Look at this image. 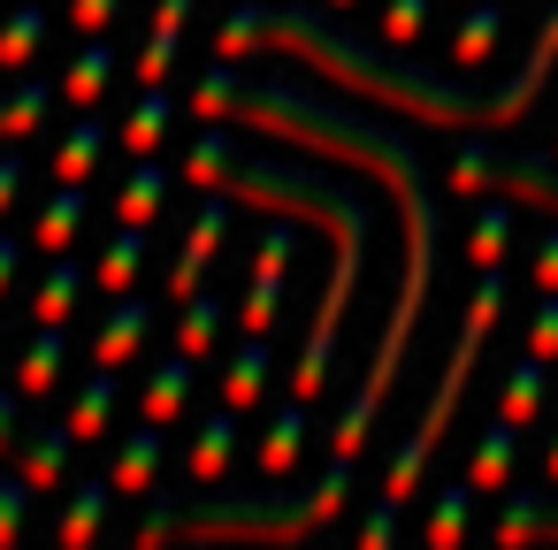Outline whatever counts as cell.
I'll list each match as a JSON object with an SVG mask.
<instances>
[{
    "instance_id": "obj_23",
    "label": "cell",
    "mask_w": 558,
    "mask_h": 550,
    "mask_svg": "<svg viewBox=\"0 0 558 550\" xmlns=\"http://www.w3.org/2000/svg\"><path fill=\"white\" fill-rule=\"evenodd\" d=\"M108 138H116V131H108L100 115H77V123H70V138L54 146V184H85V176H93V161L108 154Z\"/></svg>"
},
{
    "instance_id": "obj_37",
    "label": "cell",
    "mask_w": 558,
    "mask_h": 550,
    "mask_svg": "<svg viewBox=\"0 0 558 550\" xmlns=\"http://www.w3.org/2000/svg\"><path fill=\"white\" fill-rule=\"evenodd\" d=\"M177 527H184V504H177V497H154V504H146V520H138V535H131V542H138V550H154V542H169V535H177Z\"/></svg>"
},
{
    "instance_id": "obj_43",
    "label": "cell",
    "mask_w": 558,
    "mask_h": 550,
    "mask_svg": "<svg viewBox=\"0 0 558 550\" xmlns=\"http://www.w3.org/2000/svg\"><path fill=\"white\" fill-rule=\"evenodd\" d=\"M192 9H199V0H154V32H169V39H184V24H192Z\"/></svg>"
},
{
    "instance_id": "obj_22",
    "label": "cell",
    "mask_w": 558,
    "mask_h": 550,
    "mask_svg": "<svg viewBox=\"0 0 558 550\" xmlns=\"http://www.w3.org/2000/svg\"><path fill=\"white\" fill-rule=\"evenodd\" d=\"M474 497H482V489H474V474L444 481V489H436V512L421 520V542H428V550H451V542L466 535V520H474Z\"/></svg>"
},
{
    "instance_id": "obj_48",
    "label": "cell",
    "mask_w": 558,
    "mask_h": 550,
    "mask_svg": "<svg viewBox=\"0 0 558 550\" xmlns=\"http://www.w3.org/2000/svg\"><path fill=\"white\" fill-rule=\"evenodd\" d=\"M543 481L558 489V428H550V443H543Z\"/></svg>"
},
{
    "instance_id": "obj_30",
    "label": "cell",
    "mask_w": 558,
    "mask_h": 550,
    "mask_svg": "<svg viewBox=\"0 0 558 550\" xmlns=\"http://www.w3.org/2000/svg\"><path fill=\"white\" fill-rule=\"evenodd\" d=\"M108 85H116V47H108V39H85V54H77L70 77H62V100H70V108H93Z\"/></svg>"
},
{
    "instance_id": "obj_18",
    "label": "cell",
    "mask_w": 558,
    "mask_h": 550,
    "mask_svg": "<svg viewBox=\"0 0 558 550\" xmlns=\"http://www.w3.org/2000/svg\"><path fill=\"white\" fill-rule=\"evenodd\" d=\"M306 398H291V405H276V420H268V436H260V474L268 481H283L291 466H299V451H306Z\"/></svg>"
},
{
    "instance_id": "obj_9",
    "label": "cell",
    "mask_w": 558,
    "mask_h": 550,
    "mask_svg": "<svg viewBox=\"0 0 558 550\" xmlns=\"http://www.w3.org/2000/svg\"><path fill=\"white\" fill-rule=\"evenodd\" d=\"M238 405H215L207 420H199V436H192V459H184V474L199 481V489H215L222 474H230V459H238Z\"/></svg>"
},
{
    "instance_id": "obj_4",
    "label": "cell",
    "mask_w": 558,
    "mask_h": 550,
    "mask_svg": "<svg viewBox=\"0 0 558 550\" xmlns=\"http://www.w3.org/2000/svg\"><path fill=\"white\" fill-rule=\"evenodd\" d=\"M344 489H352V466L329 459V474L291 497V489H207L199 504H184V527L177 535H207V542H291V535H314L344 512Z\"/></svg>"
},
{
    "instance_id": "obj_45",
    "label": "cell",
    "mask_w": 558,
    "mask_h": 550,
    "mask_svg": "<svg viewBox=\"0 0 558 550\" xmlns=\"http://www.w3.org/2000/svg\"><path fill=\"white\" fill-rule=\"evenodd\" d=\"M24 199V161H0V215Z\"/></svg>"
},
{
    "instance_id": "obj_27",
    "label": "cell",
    "mask_w": 558,
    "mask_h": 550,
    "mask_svg": "<svg viewBox=\"0 0 558 550\" xmlns=\"http://www.w3.org/2000/svg\"><path fill=\"white\" fill-rule=\"evenodd\" d=\"M47 32H54V16L39 9V0H16L9 24H0V70H24V62L47 47Z\"/></svg>"
},
{
    "instance_id": "obj_33",
    "label": "cell",
    "mask_w": 558,
    "mask_h": 550,
    "mask_svg": "<svg viewBox=\"0 0 558 550\" xmlns=\"http://www.w3.org/2000/svg\"><path fill=\"white\" fill-rule=\"evenodd\" d=\"M276 314H283V283H276V276H253V291L238 298L245 337H268V329H276Z\"/></svg>"
},
{
    "instance_id": "obj_39",
    "label": "cell",
    "mask_w": 558,
    "mask_h": 550,
    "mask_svg": "<svg viewBox=\"0 0 558 550\" xmlns=\"http://www.w3.org/2000/svg\"><path fill=\"white\" fill-rule=\"evenodd\" d=\"M527 352L558 367V291H543V306H535V321H527Z\"/></svg>"
},
{
    "instance_id": "obj_13",
    "label": "cell",
    "mask_w": 558,
    "mask_h": 550,
    "mask_svg": "<svg viewBox=\"0 0 558 550\" xmlns=\"http://www.w3.org/2000/svg\"><path fill=\"white\" fill-rule=\"evenodd\" d=\"M62 367H70L62 321H39V337H32V344H24V359H16V390H24V398H54Z\"/></svg>"
},
{
    "instance_id": "obj_11",
    "label": "cell",
    "mask_w": 558,
    "mask_h": 550,
    "mask_svg": "<svg viewBox=\"0 0 558 550\" xmlns=\"http://www.w3.org/2000/svg\"><path fill=\"white\" fill-rule=\"evenodd\" d=\"M161 451H169V436H161V420H146V428H131L123 443H116V497H154V466H161Z\"/></svg>"
},
{
    "instance_id": "obj_25",
    "label": "cell",
    "mask_w": 558,
    "mask_h": 550,
    "mask_svg": "<svg viewBox=\"0 0 558 550\" xmlns=\"http://www.w3.org/2000/svg\"><path fill=\"white\" fill-rule=\"evenodd\" d=\"M222 314H230V306H222L207 283H199L192 298H177V352L207 359V352H215V337H222Z\"/></svg>"
},
{
    "instance_id": "obj_50",
    "label": "cell",
    "mask_w": 558,
    "mask_h": 550,
    "mask_svg": "<svg viewBox=\"0 0 558 550\" xmlns=\"http://www.w3.org/2000/svg\"><path fill=\"white\" fill-rule=\"evenodd\" d=\"M0 344H9V321H0Z\"/></svg>"
},
{
    "instance_id": "obj_3",
    "label": "cell",
    "mask_w": 558,
    "mask_h": 550,
    "mask_svg": "<svg viewBox=\"0 0 558 550\" xmlns=\"http://www.w3.org/2000/svg\"><path fill=\"white\" fill-rule=\"evenodd\" d=\"M184 184H215V192H230V199H245V207H276V215L322 222V230L337 237V268H329V291H322V314H314L306 352H299V367H291V398H306V405H314V398L329 390L337 321H344L352 283H360V268H367V207H360V192H352V184H329V176H314V169L238 161L222 123H207V131H199V146L184 154Z\"/></svg>"
},
{
    "instance_id": "obj_5",
    "label": "cell",
    "mask_w": 558,
    "mask_h": 550,
    "mask_svg": "<svg viewBox=\"0 0 558 550\" xmlns=\"http://www.w3.org/2000/svg\"><path fill=\"white\" fill-rule=\"evenodd\" d=\"M497 321H505V276H497V268H482V291L466 298L459 344H451V359H444V375H436V390H428L421 420H413V428H405V443L390 451L383 497H398V504H413V497H421V466L436 459V443H444V428H451V413H459V398H466V375H474V359H482V337H489Z\"/></svg>"
},
{
    "instance_id": "obj_35",
    "label": "cell",
    "mask_w": 558,
    "mask_h": 550,
    "mask_svg": "<svg viewBox=\"0 0 558 550\" xmlns=\"http://www.w3.org/2000/svg\"><path fill=\"white\" fill-rule=\"evenodd\" d=\"M428 32V0H383V39L390 47H413Z\"/></svg>"
},
{
    "instance_id": "obj_26",
    "label": "cell",
    "mask_w": 558,
    "mask_h": 550,
    "mask_svg": "<svg viewBox=\"0 0 558 550\" xmlns=\"http://www.w3.org/2000/svg\"><path fill=\"white\" fill-rule=\"evenodd\" d=\"M108 504H116V481H77V489H70V512H62V527H54V542H62V550H85V542L100 535Z\"/></svg>"
},
{
    "instance_id": "obj_10",
    "label": "cell",
    "mask_w": 558,
    "mask_h": 550,
    "mask_svg": "<svg viewBox=\"0 0 558 550\" xmlns=\"http://www.w3.org/2000/svg\"><path fill=\"white\" fill-rule=\"evenodd\" d=\"M16 451H24V481H32V489H54V481L70 474L77 436H70V420H62V428L39 420V428H16Z\"/></svg>"
},
{
    "instance_id": "obj_24",
    "label": "cell",
    "mask_w": 558,
    "mask_h": 550,
    "mask_svg": "<svg viewBox=\"0 0 558 550\" xmlns=\"http://www.w3.org/2000/svg\"><path fill=\"white\" fill-rule=\"evenodd\" d=\"M146 276V230L138 222H123L116 237H108V253H100V268H93V283L108 291V298H123L131 283Z\"/></svg>"
},
{
    "instance_id": "obj_34",
    "label": "cell",
    "mask_w": 558,
    "mask_h": 550,
    "mask_svg": "<svg viewBox=\"0 0 558 550\" xmlns=\"http://www.w3.org/2000/svg\"><path fill=\"white\" fill-rule=\"evenodd\" d=\"M505 245H512V207H489V215L474 222L466 253H474V268H497V260H505Z\"/></svg>"
},
{
    "instance_id": "obj_8",
    "label": "cell",
    "mask_w": 558,
    "mask_h": 550,
    "mask_svg": "<svg viewBox=\"0 0 558 550\" xmlns=\"http://www.w3.org/2000/svg\"><path fill=\"white\" fill-rule=\"evenodd\" d=\"M146 337H154V306L123 291V298H116V314H108V321H100V337H93V359H100V367H131V359L146 352Z\"/></svg>"
},
{
    "instance_id": "obj_41",
    "label": "cell",
    "mask_w": 558,
    "mask_h": 550,
    "mask_svg": "<svg viewBox=\"0 0 558 550\" xmlns=\"http://www.w3.org/2000/svg\"><path fill=\"white\" fill-rule=\"evenodd\" d=\"M116 16H123V0H70V24H77L85 39H100Z\"/></svg>"
},
{
    "instance_id": "obj_49",
    "label": "cell",
    "mask_w": 558,
    "mask_h": 550,
    "mask_svg": "<svg viewBox=\"0 0 558 550\" xmlns=\"http://www.w3.org/2000/svg\"><path fill=\"white\" fill-rule=\"evenodd\" d=\"M329 9H352V0H329Z\"/></svg>"
},
{
    "instance_id": "obj_40",
    "label": "cell",
    "mask_w": 558,
    "mask_h": 550,
    "mask_svg": "<svg viewBox=\"0 0 558 550\" xmlns=\"http://www.w3.org/2000/svg\"><path fill=\"white\" fill-rule=\"evenodd\" d=\"M253 276H276V283L291 276V230H283V222H276V230L253 245Z\"/></svg>"
},
{
    "instance_id": "obj_28",
    "label": "cell",
    "mask_w": 558,
    "mask_h": 550,
    "mask_svg": "<svg viewBox=\"0 0 558 550\" xmlns=\"http://www.w3.org/2000/svg\"><path fill=\"white\" fill-rule=\"evenodd\" d=\"M77 298H85V268H77L70 253H54V268H47L39 291H32V321H70Z\"/></svg>"
},
{
    "instance_id": "obj_19",
    "label": "cell",
    "mask_w": 558,
    "mask_h": 550,
    "mask_svg": "<svg viewBox=\"0 0 558 550\" xmlns=\"http://www.w3.org/2000/svg\"><path fill=\"white\" fill-rule=\"evenodd\" d=\"M497 542H558V504H550V497H535V489H505Z\"/></svg>"
},
{
    "instance_id": "obj_36",
    "label": "cell",
    "mask_w": 558,
    "mask_h": 550,
    "mask_svg": "<svg viewBox=\"0 0 558 550\" xmlns=\"http://www.w3.org/2000/svg\"><path fill=\"white\" fill-rule=\"evenodd\" d=\"M24 512H32V481H24V474H9V481H0V550L24 535Z\"/></svg>"
},
{
    "instance_id": "obj_2",
    "label": "cell",
    "mask_w": 558,
    "mask_h": 550,
    "mask_svg": "<svg viewBox=\"0 0 558 550\" xmlns=\"http://www.w3.org/2000/svg\"><path fill=\"white\" fill-rule=\"evenodd\" d=\"M253 47H291L306 70H322V77H337V85H352V93H367V100H383V108H405L413 123H436V131H505V123L527 115V100H535V93L550 85V70H558V9L543 16V32H535L520 77L497 85V93H459V85L413 70V62L367 54V47L337 39L322 16L283 9V0H245V9L222 16L215 62H238V54H253Z\"/></svg>"
},
{
    "instance_id": "obj_20",
    "label": "cell",
    "mask_w": 558,
    "mask_h": 550,
    "mask_svg": "<svg viewBox=\"0 0 558 550\" xmlns=\"http://www.w3.org/2000/svg\"><path fill=\"white\" fill-rule=\"evenodd\" d=\"M169 184H177V176H169V169L146 154V161L123 176V192H116V222H138V230H146V222L169 207Z\"/></svg>"
},
{
    "instance_id": "obj_46",
    "label": "cell",
    "mask_w": 558,
    "mask_h": 550,
    "mask_svg": "<svg viewBox=\"0 0 558 550\" xmlns=\"http://www.w3.org/2000/svg\"><path fill=\"white\" fill-rule=\"evenodd\" d=\"M16 268H24V245H16V237H0V298H9V283H16Z\"/></svg>"
},
{
    "instance_id": "obj_29",
    "label": "cell",
    "mask_w": 558,
    "mask_h": 550,
    "mask_svg": "<svg viewBox=\"0 0 558 550\" xmlns=\"http://www.w3.org/2000/svg\"><path fill=\"white\" fill-rule=\"evenodd\" d=\"M497 32H505V9H497V0L466 9V16H459V32H451V62H459V70H482V62L497 54Z\"/></svg>"
},
{
    "instance_id": "obj_38",
    "label": "cell",
    "mask_w": 558,
    "mask_h": 550,
    "mask_svg": "<svg viewBox=\"0 0 558 550\" xmlns=\"http://www.w3.org/2000/svg\"><path fill=\"white\" fill-rule=\"evenodd\" d=\"M131 70H138V85H169V70H177V39H169V32H154V39L138 47V62H131Z\"/></svg>"
},
{
    "instance_id": "obj_12",
    "label": "cell",
    "mask_w": 558,
    "mask_h": 550,
    "mask_svg": "<svg viewBox=\"0 0 558 550\" xmlns=\"http://www.w3.org/2000/svg\"><path fill=\"white\" fill-rule=\"evenodd\" d=\"M169 123H177V93H169V85H146V93H138V108L123 115V131H116V138H123V154H131V161H146V154H161Z\"/></svg>"
},
{
    "instance_id": "obj_16",
    "label": "cell",
    "mask_w": 558,
    "mask_h": 550,
    "mask_svg": "<svg viewBox=\"0 0 558 550\" xmlns=\"http://www.w3.org/2000/svg\"><path fill=\"white\" fill-rule=\"evenodd\" d=\"M108 420H116V367L93 359V375H85L77 398H70V436H77V443H100V436H116Z\"/></svg>"
},
{
    "instance_id": "obj_44",
    "label": "cell",
    "mask_w": 558,
    "mask_h": 550,
    "mask_svg": "<svg viewBox=\"0 0 558 550\" xmlns=\"http://www.w3.org/2000/svg\"><path fill=\"white\" fill-rule=\"evenodd\" d=\"M535 291H558V230L535 245Z\"/></svg>"
},
{
    "instance_id": "obj_15",
    "label": "cell",
    "mask_w": 558,
    "mask_h": 550,
    "mask_svg": "<svg viewBox=\"0 0 558 550\" xmlns=\"http://www.w3.org/2000/svg\"><path fill=\"white\" fill-rule=\"evenodd\" d=\"M543 405H550V359H512V375H505V398H497V420H512V428H527V420H543Z\"/></svg>"
},
{
    "instance_id": "obj_7",
    "label": "cell",
    "mask_w": 558,
    "mask_h": 550,
    "mask_svg": "<svg viewBox=\"0 0 558 550\" xmlns=\"http://www.w3.org/2000/svg\"><path fill=\"white\" fill-rule=\"evenodd\" d=\"M222 237H230V207H222V199H207V207L192 215V230H184L177 260H169V298H192V291L207 283V268H215Z\"/></svg>"
},
{
    "instance_id": "obj_21",
    "label": "cell",
    "mask_w": 558,
    "mask_h": 550,
    "mask_svg": "<svg viewBox=\"0 0 558 550\" xmlns=\"http://www.w3.org/2000/svg\"><path fill=\"white\" fill-rule=\"evenodd\" d=\"M77 230H85V184H54V199H47L39 222H32V245H39V253H70Z\"/></svg>"
},
{
    "instance_id": "obj_47",
    "label": "cell",
    "mask_w": 558,
    "mask_h": 550,
    "mask_svg": "<svg viewBox=\"0 0 558 550\" xmlns=\"http://www.w3.org/2000/svg\"><path fill=\"white\" fill-rule=\"evenodd\" d=\"M16 398H24V390H0V451L16 443Z\"/></svg>"
},
{
    "instance_id": "obj_14",
    "label": "cell",
    "mask_w": 558,
    "mask_h": 550,
    "mask_svg": "<svg viewBox=\"0 0 558 550\" xmlns=\"http://www.w3.org/2000/svg\"><path fill=\"white\" fill-rule=\"evenodd\" d=\"M268 375H276V352H268V337H245V344H238V359L222 367V405L253 413V405L268 398Z\"/></svg>"
},
{
    "instance_id": "obj_1",
    "label": "cell",
    "mask_w": 558,
    "mask_h": 550,
    "mask_svg": "<svg viewBox=\"0 0 558 550\" xmlns=\"http://www.w3.org/2000/svg\"><path fill=\"white\" fill-rule=\"evenodd\" d=\"M192 108H199L207 123H253V131L299 138V146H322V154H344V161H360L367 176H383V184H390V199H398V215H405V276H398L390 329H383V344H375V367H367L360 398L337 413V436H329V459H344V466H352V459H360V443H367V428H375V413H383V398H390V382H398V367H405L413 329L428 321L436 207H428V192H421V154H413L390 123H367V115L322 108V100H306V93H291V85H238V77H230V62H215V70L199 77Z\"/></svg>"
},
{
    "instance_id": "obj_42",
    "label": "cell",
    "mask_w": 558,
    "mask_h": 550,
    "mask_svg": "<svg viewBox=\"0 0 558 550\" xmlns=\"http://www.w3.org/2000/svg\"><path fill=\"white\" fill-rule=\"evenodd\" d=\"M390 535H398V497H383V504H375V512L360 520V542H367V550H383Z\"/></svg>"
},
{
    "instance_id": "obj_6",
    "label": "cell",
    "mask_w": 558,
    "mask_h": 550,
    "mask_svg": "<svg viewBox=\"0 0 558 550\" xmlns=\"http://www.w3.org/2000/svg\"><path fill=\"white\" fill-rule=\"evenodd\" d=\"M451 184H459V192H512V199H527V207L558 215V169H543V161H527V154L497 161V154L466 146V154L451 161Z\"/></svg>"
},
{
    "instance_id": "obj_31",
    "label": "cell",
    "mask_w": 558,
    "mask_h": 550,
    "mask_svg": "<svg viewBox=\"0 0 558 550\" xmlns=\"http://www.w3.org/2000/svg\"><path fill=\"white\" fill-rule=\"evenodd\" d=\"M512 459H520V428H512V420L482 428V443H474V459H466L474 489H505V481H512Z\"/></svg>"
},
{
    "instance_id": "obj_32",
    "label": "cell",
    "mask_w": 558,
    "mask_h": 550,
    "mask_svg": "<svg viewBox=\"0 0 558 550\" xmlns=\"http://www.w3.org/2000/svg\"><path fill=\"white\" fill-rule=\"evenodd\" d=\"M47 108H54V85H39V77H24L16 93H0V138H32L47 123Z\"/></svg>"
},
{
    "instance_id": "obj_17",
    "label": "cell",
    "mask_w": 558,
    "mask_h": 550,
    "mask_svg": "<svg viewBox=\"0 0 558 550\" xmlns=\"http://www.w3.org/2000/svg\"><path fill=\"white\" fill-rule=\"evenodd\" d=\"M192 390H199V359L192 352H169L161 367H154V382H146V420H177L184 405H192Z\"/></svg>"
}]
</instances>
